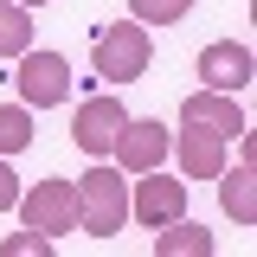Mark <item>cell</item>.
<instances>
[{
	"label": "cell",
	"instance_id": "cell-18",
	"mask_svg": "<svg viewBox=\"0 0 257 257\" xmlns=\"http://www.w3.org/2000/svg\"><path fill=\"white\" fill-rule=\"evenodd\" d=\"M20 7H32V13H39V7H52V0H20Z\"/></svg>",
	"mask_w": 257,
	"mask_h": 257
},
{
	"label": "cell",
	"instance_id": "cell-11",
	"mask_svg": "<svg viewBox=\"0 0 257 257\" xmlns=\"http://www.w3.org/2000/svg\"><path fill=\"white\" fill-rule=\"evenodd\" d=\"M155 257H212V231L180 212V219H167L155 231Z\"/></svg>",
	"mask_w": 257,
	"mask_h": 257
},
{
	"label": "cell",
	"instance_id": "cell-9",
	"mask_svg": "<svg viewBox=\"0 0 257 257\" xmlns=\"http://www.w3.org/2000/svg\"><path fill=\"white\" fill-rule=\"evenodd\" d=\"M180 122L219 128L225 142H231V135H251V116L238 109V96H231V90H206V84H199V90H193L187 103H180Z\"/></svg>",
	"mask_w": 257,
	"mask_h": 257
},
{
	"label": "cell",
	"instance_id": "cell-7",
	"mask_svg": "<svg viewBox=\"0 0 257 257\" xmlns=\"http://www.w3.org/2000/svg\"><path fill=\"white\" fill-rule=\"evenodd\" d=\"M193 77L206 84V90H251V77H257V58H251V45H238V39H212L199 58H193Z\"/></svg>",
	"mask_w": 257,
	"mask_h": 257
},
{
	"label": "cell",
	"instance_id": "cell-15",
	"mask_svg": "<svg viewBox=\"0 0 257 257\" xmlns=\"http://www.w3.org/2000/svg\"><path fill=\"white\" fill-rule=\"evenodd\" d=\"M193 13V0H128V20H142V26H180Z\"/></svg>",
	"mask_w": 257,
	"mask_h": 257
},
{
	"label": "cell",
	"instance_id": "cell-17",
	"mask_svg": "<svg viewBox=\"0 0 257 257\" xmlns=\"http://www.w3.org/2000/svg\"><path fill=\"white\" fill-rule=\"evenodd\" d=\"M13 199H20V180H13V167L0 155V212H13Z\"/></svg>",
	"mask_w": 257,
	"mask_h": 257
},
{
	"label": "cell",
	"instance_id": "cell-14",
	"mask_svg": "<svg viewBox=\"0 0 257 257\" xmlns=\"http://www.w3.org/2000/svg\"><path fill=\"white\" fill-rule=\"evenodd\" d=\"M32 148V109L26 103H0V155H26Z\"/></svg>",
	"mask_w": 257,
	"mask_h": 257
},
{
	"label": "cell",
	"instance_id": "cell-16",
	"mask_svg": "<svg viewBox=\"0 0 257 257\" xmlns=\"http://www.w3.org/2000/svg\"><path fill=\"white\" fill-rule=\"evenodd\" d=\"M0 257H52V238L32 231V225H20L13 238H0Z\"/></svg>",
	"mask_w": 257,
	"mask_h": 257
},
{
	"label": "cell",
	"instance_id": "cell-6",
	"mask_svg": "<svg viewBox=\"0 0 257 257\" xmlns=\"http://www.w3.org/2000/svg\"><path fill=\"white\" fill-rule=\"evenodd\" d=\"M20 212H26L32 231H45L52 244H58L64 231H77V180H39L26 187V199H13Z\"/></svg>",
	"mask_w": 257,
	"mask_h": 257
},
{
	"label": "cell",
	"instance_id": "cell-13",
	"mask_svg": "<svg viewBox=\"0 0 257 257\" xmlns=\"http://www.w3.org/2000/svg\"><path fill=\"white\" fill-rule=\"evenodd\" d=\"M32 7H20V0H0V58H20L32 45Z\"/></svg>",
	"mask_w": 257,
	"mask_h": 257
},
{
	"label": "cell",
	"instance_id": "cell-10",
	"mask_svg": "<svg viewBox=\"0 0 257 257\" xmlns=\"http://www.w3.org/2000/svg\"><path fill=\"white\" fill-rule=\"evenodd\" d=\"M174 148H180V180H219V167H225V135L219 128L180 122Z\"/></svg>",
	"mask_w": 257,
	"mask_h": 257
},
{
	"label": "cell",
	"instance_id": "cell-4",
	"mask_svg": "<svg viewBox=\"0 0 257 257\" xmlns=\"http://www.w3.org/2000/svg\"><path fill=\"white\" fill-rule=\"evenodd\" d=\"M180 212H187V180H180V174L148 167V174H135V180H128V219H135V225L161 231V225L180 219Z\"/></svg>",
	"mask_w": 257,
	"mask_h": 257
},
{
	"label": "cell",
	"instance_id": "cell-1",
	"mask_svg": "<svg viewBox=\"0 0 257 257\" xmlns=\"http://www.w3.org/2000/svg\"><path fill=\"white\" fill-rule=\"evenodd\" d=\"M122 225H128V174L109 167V161L84 167V174H77V231L116 238Z\"/></svg>",
	"mask_w": 257,
	"mask_h": 257
},
{
	"label": "cell",
	"instance_id": "cell-12",
	"mask_svg": "<svg viewBox=\"0 0 257 257\" xmlns=\"http://www.w3.org/2000/svg\"><path fill=\"white\" fill-rule=\"evenodd\" d=\"M219 206L238 225H257V174L251 167H231V174L219 167Z\"/></svg>",
	"mask_w": 257,
	"mask_h": 257
},
{
	"label": "cell",
	"instance_id": "cell-8",
	"mask_svg": "<svg viewBox=\"0 0 257 257\" xmlns=\"http://www.w3.org/2000/svg\"><path fill=\"white\" fill-rule=\"evenodd\" d=\"M128 122V109H122V96H84L77 103V122H71V142L84 148L90 161H109V142H116V128Z\"/></svg>",
	"mask_w": 257,
	"mask_h": 257
},
{
	"label": "cell",
	"instance_id": "cell-3",
	"mask_svg": "<svg viewBox=\"0 0 257 257\" xmlns=\"http://www.w3.org/2000/svg\"><path fill=\"white\" fill-rule=\"evenodd\" d=\"M13 90H20L26 109H58V103H71V58L26 45L20 52V71H13Z\"/></svg>",
	"mask_w": 257,
	"mask_h": 257
},
{
	"label": "cell",
	"instance_id": "cell-5",
	"mask_svg": "<svg viewBox=\"0 0 257 257\" xmlns=\"http://www.w3.org/2000/svg\"><path fill=\"white\" fill-rule=\"evenodd\" d=\"M174 155V128L155 122V116H142V122H122L116 128V142H109V161L122 167V174H148V167H167Z\"/></svg>",
	"mask_w": 257,
	"mask_h": 257
},
{
	"label": "cell",
	"instance_id": "cell-2",
	"mask_svg": "<svg viewBox=\"0 0 257 257\" xmlns=\"http://www.w3.org/2000/svg\"><path fill=\"white\" fill-rule=\"evenodd\" d=\"M90 64L103 84H135L148 64H155V39L142 20H116V26H96V45H90Z\"/></svg>",
	"mask_w": 257,
	"mask_h": 257
}]
</instances>
